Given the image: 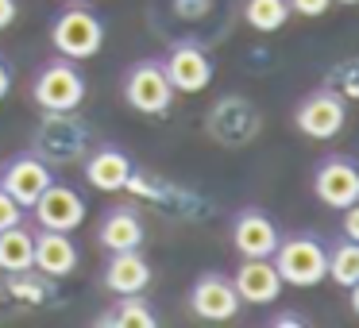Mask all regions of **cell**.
<instances>
[{"label": "cell", "instance_id": "6da1fadb", "mask_svg": "<svg viewBox=\"0 0 359 328\" xmlns=\"http://www.w3.org/2000/svg\"><path fill=\"white\" fill-rule=\"evenodd\" d=\"M271 263L282 286H320L328 278V247L317 232H286Z\"/></svg>", "mask_w": 359, "mask_h": 328}, {"label": "cell", "instance_id": "7a4b0ae2", "mask_svg": "<svg viewBox=\"0 0 359 328\" xmlns=\"http://www.w3.org/2000/svg\"><path fill=\"white\" fill-rule=\"evenodd\" d=\"M50 43L62 58L86 62L104 47V20L93 8H86L81 0H74V8L58 12L55 24H50Z\"/></svg>", "mask_w": 359, "mask_h": 328}, {"label": "cell", "instance_id": "3957f363", "mask_svg": "<svg viewBox=\"0 0 359 328\" xmlns=\"http://www.w3.org/2000/svg\"><path fill=\"white\" fill-rule=\"evenodd\" d=\"M32 97L43 112H78V104L86 101V78H81L74 58H50L39 66L32 81Z\"/></svg>", "mask_w": 359, "mask_h": 328}, {"label": "cell", "instance_id": "277c9868", "mask_svg": "<svg viewBox=\"0 0 359 328\" xmlns=\"http://www.w3.org/2000/svg\"><path fill=\"white\" fill-rule=\"evenodd\" d=\"M89 151V128L74 120V112H47L35 128V155L50 166L78 163Z\"/></svg>", "mask_w": 359, "mask_h": 328}, {"label": "cell", "instance_id": "5b68a950", "mask_svg": "<svg viewBox=\"0 0 359 328\" xmlns=\"http://www.w3.org/2000/svg\"><path fill=\"white\" fill-rule=\"evenodd\" d=\"M124 101L143 116H163L174 104V86L166 78L163 58H140L124 70Z\"/></svg>", "mask_w": 359, "mask_h": 328}, {"label": "cell", "instance_id": "8992f818", "mask_svg": "<svg viewBox=\"0 0 359 328\" xmlns=\"http://www.w3.org/2000/svg\"><path fill=\"white\" fill-rule=\"evenodd\" d=\"M259 124H263V120H259V109L240 93L220 97V101L209 109V116H205L209 135L217 143H224V147H243V143H251L255 132H259Z\"/></svg>", "mask_w": 359, "mask_h": 328}, {"label": "cell", "instance_id": "52a82bcc", "mask_svg": "<svg viewBox=\"0 0 359 328\" xmlns=\"http://www.w3.org/2000/svg\"><path fill=\"white\" fill-rule=\"evenodd\" d=\"M313 193L328 209L344 212L351 201H359V163L351 155H325L313 170Z\"/></svg>", "mask_w": 359, "mask_h": 328}, {"label": "cell", "instance_id": "ba28073f", "mask_svg": "<svg viewBox=\"0 0 359 328\" xmlns=\"http://www.w3.org/2000/svg\"><path fill=\"white\" fill-rule=\"evenodd\" d=\"M278 240H282L278 220L266 209H259V205H248V209H240L232 217V247L243 259H271Z\"/></svg>", "mask_w": 359, "mask_h": 328}, {"label": "cell", "instance_id": "9c48e42d", "mask_svg": "<svg viewBox=\"0 0 359 328\" xmlns=\"http://www.w3.org/2000/svg\"><path fill=\"white\" fill-rule=\"evenodd\" d=\"M344 120H348V104L332 89H317V93L302 97V104L294 109L297 132L309 135V139H332V135H340Z\"/></svg>", "mask_w": 359, "mask_h": 328}, {"label": "cell", "instance_id": "30bf717a", "mask_svg": "<svg viewBox=\"0 0 359 328\" xmlns=\"http://www.w3.org/2000/svg\"><path fill=\"white\" fill-rule=\"evenodd\" d=\"M163 66H166V78H170L174 93H201L212 81V58L201 43H189V39L174 43L166 50Z\"/></svg>", "mask_w": 359, "mask_h": 328}, {"label": "cell", "instance_id": "8fae6325", "mask_svg": "<svg viewBox=\"0 0 359 328\" xmlns=\"http://www.w3.org/2000/svg\"><path fill=\"white\" fill-rule=\"evenodd\" d=\"M55 182V166L47 158H39L35 151H24V155L8 158L4 170H0V186L8 189V197H16L24 209H32L35 197Z\"/></svg>", "mask_w": 359, "mask_h": 328}, {"label": "cell", "instance_id": "7c38bea8", "mask_svg": "<svg viewBox=\"0 0 359 328\" xmlns=\"http://www.w3.org/2000/svg\"><path fill=\"white\" fill-rule=\"evenodd\" d=\"M32 209H35L39 228L74 232V228H81V220H86V197H81L74 186H66V182H50V186L35 197Z\"/></svg>", "mask_w": 359, "mask_h": 328}, {"label": "cell", "instance_id": "4fadbf2b", "mask_svg": "<svg viewBox=\"0 0 359 328\" xmlns=\"http://www.w3.org/2000/svg\"><path fill=\"white\" fill-rule=\"evenodd\" d=\"M240 294H236L232 278L220 271H205L201 278L194 282V289H189V309H194V317L201 320H232L236 313H240Z\"/></svg>", "mask_w": 359, "mask_h": 328}, {"label": "cell", "instance_id": "5bb4252c", "mask_svg": "<svg viewBox=\"0 0 359 328\" xmlns=\"http://www.w3.org/2000/svg\"><path fill=\"white\" fill-rule=\"evenodd\" d=\"M81 170H86V182L93 189H101V193H120V189H128V178H132L135 163L116 147V143H97V147L86 151Z\"/></svg>", "mask_w": 359, "mask_h": 328}, {"label": "cell", "instance_id": "9a60e30c", "mask_svg": "<svg viewBox=\"0 0 359 328\" xmlns=\"http://www.w3.org/2000/svg\"><path fill=\"white\" fill-rule=\"evenodd\" d=\"M128 189H132L135 197H143V201H151L155 209L174 212V217H201V212H205L201 209V197H197V193L174 186V182H158L155 174H147V170H132Z\"/></svg>", "mask_w": 359, "mask_h": 328}, {"label": "cell", "instance_id": "2e32d148", "mask_svg": "<svg viewBox=\"0 0 359 328\" xmlns=\"http://www.w3.org/2000/svg\"><path fill=\"white\" fill-rule=\"evenodd\" d=\"M232 286L248 305H274L282 294V278L271 259H243L232 274Z\"/></svg>", "mask_w": 359, "mask_h": 328}, {"label": "cell", "instance_id": "e0dca14e", "mask_svg": "<svg viewBox=\"0 0 359 328\" xmlns=\"http://www.w3.org/2000/svg\"><path fill=\"white\" fill-rule=\"evenodd\" d=\"M35 271L47 278H66L78 271V247H74L70 232H55V228H39L35 232Z\"/></svg>", "mask_w": 359, "mask_h": 328}, {"label": "cell", "instance_id": "ac0fdd59", "mask_svg": "<svg viewBox=\"0 0 359 328\" xmlns=\"http://www.w3.org/2000/svg\"><path fill=\"white\" fill-rule=\"evenodd\" d=\"M104 289L112 294H143L151 286V263L140 255V251H109V263L101 271Z\"/></svg>", "mask_w": 359, "mask_h": 328}, {"label": "cell", "instance_id": "d6986e66", "mask_svg": "<svg viewBox=\"0 0 359 328\" xmlns=\"http://www.w3.org/2000/svg\"><path fill=\"white\" fill-rule=\"evenodd\" d=\"M143 240H147V228H143L140 212L128 209V205H116L101 217V228H97V243L104 251H140Z\"/></svg>", "mask_w": 359, "mask_h": 328}, {"label": "cell", "instance_id": "ffe728a7", "mask_svg": "<svg viewBox=\"0 0 359 328\" xmlns=\"http://www.w3.org/2000/svg\"><path fill=\"white\" fill-rule=\"evenodd\" d=\"M93 324H101V328H155L158 317L143 294H120V301L109 313H101Z\"/></svg>", "mask_w": 359, "mask_h": 328}, {"label": "cell", "instance_id": "44dd1931", "mask_svg": "<svg viewBox=\"0 0 359 328\" xmlns=\"http://www.w3.org/2000/svg\"><path fill=\"white\" fill-rule=\"evenodd\" d=\"M32 263H35V232L24 228V220L4 228L0 232V271L16 274V271H27Z\"/></svg>", "mask_w": 359, "mask_h": 328}, {"label": "cell", "instance_id": "7402d4cb", "mask_svg": "<svg viewBox=\"0 0 359 328\" xmlns=\"http://www.w3.org/2000/svg\"><path fill=\"white\" fill-rule=\"evenodd\" d=\"M328 278L336 282V286H355L359 282V243L348 240V235H340V240L328 247Z\"/></svg>", "mask_w": 359, "mask_h": 328}, {"label": "cell", "instance_id": "603a6c76", "mask_svg": "<svg viewBox=\"0 0 359 328\" xmlns=\"http://www.w3.org/2000/svg\"><path fill=\"white\" fill-rule=\"evenodd\" d=\"M290 16L294 12H290L286 0H243V20H248V27H255L263 35H274L278 27H286Z\"/></svg>", "mask_w": 359, "mask_h": 328}, {"label": "cell", "instance_id": "cb8c5ba5", "mask_svg": "<svg viewBox=\"0 0 359 328\" xmlns=\"http://www.w3.org/2000/svg\"><path fill=\"white\" fill-rule=\"evenodd\" d=\"M50 282L55 278H47V274H35V266H27V271H16V274H8V297L12 301H20V305H47L50 301Z\"/></svg>", "mask_w": 359, "mask_h": 328}, {"label": "cell", "instance_id": "d4e9b609", "mask_svg": "<svg viewBox=\"0 0 359 328\" xmlns=\"http://www.w3.org/2000/svg\"><path fill=\"white\" fill-rule=\"evenodd\" d=\"M20 220H24V205H20L16 197H8V189L0 186V232L20 224Z\"/></svg>", "mask_w": 359, "mask_h": 328}, {"label": "cell", "instance_id": "484cf974", "mask_svg": "<svg viewBox=\"0 0 359 328\" xmlns=\"http://www.w3.org/2000/svg\"><path fill=\"white\" fill-rule=\"evenodd\" d=\"M212 0H174V12H178V20H201L209 16Z\"/></svg>", "mask_w": 359, "mask_h": 328}, {"label": "cell", "instance_id": "4316f807", "mask_svg": "<svg viewBox=\"0 0 359 328\" xmlns=\"http://www.w3.org/2000/svg\"><path fill=\"white\" fill-rule=\"evenodd\" d=\"M286 4H290V12H297V16L317 20V16H325V12H328L332 0H286Z\"/></svg>", "mask_w": 359, "mask_h": 328}, {"label": "cell", "instance_id": "83f0119b", "mask_svg": "<svg viewBox=\"0 0 359 328\" xmlns=\"http://www.w3.org/2000/svg\"><path fill=\"white\" fill-rule=\"evenodd\" d=\"M344 235L359 243V201H351L348 209H344Z\"/></svg>", "mask_w": 359, "mask_h": 328}, {"label": "cell", "instance_id": "f1b7e54d", "mask_svg": "<svg viewBox=\"0 0 359 328\" xmlns=\"http://www.w3.org/2000/svg\"><path fill=\"white\" fill-rule=\"evenodd\" d=\"M16 24V0H0V32Z\"/></svg>", "mask_w": 359, "mask_h": 328}, {"label": "cell", "instance_id": "f546056e", "mask_svg": "<svg viewBox=\"0 0 359 328\" xmlns=\"http://www.w3.org/2000/svg\"><path fill=\"white\" fill-rule=\"evenodd\" d=\"M8 89H12V66L4 62V58H0V101L8 97Z\"/></svg>", "mask_w": 359, "mask_h": 328}, {"label": "cell", "instance_id": "4dcf8cb0", "mask_svg": "<svg viewBox=\"0 0 359 328\" xmlns=\"http://www.w3.org/2000/svg\"><path fill=\"white\" fill-rule=\"evenodd\" d=\"M271 324L274 328H286V324H305V320H302V313H278V317H271Z\"/></svg>", "mask_w": 359, "mask_h": 328}, {"label": "cell", "instance_id": "1f68e13d", "mask_svg": "<svg viewBox=\"0 0 359 328\" xmlns=\"http://www.w3.org/2000/svg\"><path fill=\"white\" fill-rule=\"evenodd\" d=\"M348 301H351V313L359 317V282H355V286H348Z\"/></svg>", "mask_w": 359, "mask_h": 328}, {"label": "cell", "instance_id": "d6a6232c", "mask_svg": "<svg viewBox=\"0 0 359 328\" xmlns=\"http://www.w3.org/2000/svg\"><path fill=\"white\" fill-rule=\"evenodd\" d=\"M340 4H359V0H340Z\"/></svg>", "mask_w": 359, "mask_h": 328}, {"label": "cell", "instance_id": "836d02e7", "mask_svg": "<svg viewBox=\"0 0 359 328\" xmlns=\"http://www.w3.org/2000/svg\"><path fill=\"white\" fill-rule=\"evenodd\" d=\"M81 4H89V0H81Z\"/></svg>", "mask_w": 359, "mask_h": 328}]
</instances>
